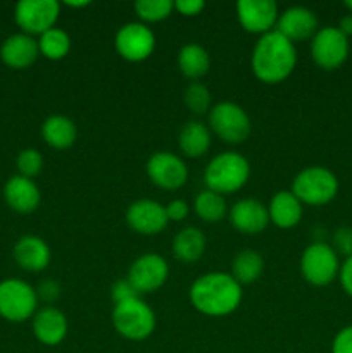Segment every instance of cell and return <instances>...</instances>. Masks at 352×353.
<instances>
[{
	"instance_id": "obj_1",
	"label": "cell",
	"mask_w": 352,
	"mask_h": 353,
	"mask_svg": "<svg viewBox=\"0 0 352 353\" xmlns=\"http://www.w3.org/2000/svg\"><path fill=\"white\" fill-rule=\"evenodd\" d=\"M252 71L259 81L276 85L289 78L297 64V50L293 41L273 30L262 34L252 50Z\"/></svg>"
},
{
	"instance_id": "obj_2",
	"label": "cell",
	"mask_w": 352,
	"mask_h": 353,
	"mask_svg": "<svg viewBox=\"0 0 352 353\" xmlns=\"http://www.w3.org/2000/svg\"><path fill=\"white\" fill-rule=\"evenodd\" d=\"M242 286L228 272H209L193 281L190 302L200 314L224 317L235 312L242 302Z\"/></svg>"
},
{
	"instance_id": "obj_3",
	"label": "cell",
	"mask_w": 352,
	"mask_h": 353,
	"mask_svg": "<svg viewBox=\"0 0 352 353\" xmlns=\"http://www.w3.org/2000/svg\"><path fill=\"white\" fill-rule=\"evenodd\" d=\"M251 176V164L247 159L235 152H224L216 155L207 164L204 179L207 190L216 192L219 195H228L244 188Z\"/></svg>"
},
{
	"instance_id": "obj_4",
	"label": "cell",
	"mask_w": 352,
	"mask_h": 353,
	"mask_svg": "<svg viewBox=\"0 0 352 353\" xmlns=\"http://www.w3.org/2000/svg\"><path fill=\"white\" fill-rule=\"evenodd\" d=\"M113 324L114 330L126 340L141 341L154 333L155 314L148 303L138 296L114 305Z\"/></svg>"
},
{
	"instance_id": "obj_5",
	"label": "cell",
	"mask_w": 352,
	"mask_h": 353,
	"mask_svg": "<svg viewBox=\"0 0 352 353\" xmlns=\"http://www.w3.org/2000/svg\"><path fill=\"white\" fill-rule=\"evenodd\" d=\"M337 176L321 165L302 169L292 183V193L307 205H324L337 196Z\"/></svg>"
},
{
	"instance_id": "obj_6",
	"label": "cell",
	"mask_w": 352,
	"mask_h": 353,
	"mask_svg": "<svg viewBox=\"0 0 352 353\" xmlns=\"http://www.w3.org/2000/svg\"><path fill=\"white\" fill-rule=\"evenodd\" d=\"M209 128L223 141L237 145L247 140L251 134V119L238 103L219 102L211 107Z\"/></svg>"
},
{
	"instance_id": "obj_7",
	"label": "cell",
	"mask_w": 352,
	"mask_h": 353,
	"mask_svg": "<svg viewBox=\"0 0 352 353\" xmlns=\"http://www.w3.org/2000/svg\"><path fill=\"white\" fill-rule=\"evenodd\" d=\"M340 271L338 255L330 245L314 241L304 250L300 257V272L304 279L314 286H326L333 281Z\"/></svg>"
},
{
	"instance_id": "obj_8",
	"label": "cell",
	"mask_w": 352,
	"mask_h": 353,
	"mask_svg": "<svg viewBox=\"0 0 352 353\" xmlns=\"http://www.w3.org/2000/svg\"><path fill=\"white\" fill-rule=\"evenodd\" d=\"M37 290L21 279L0 283V316L12 323H23L37 310Z\"/></svg>"
},
{
	"instance_id": "obj_9",
	"label": "cell",
	"mask_w": 352,
	"mask_h": 353,
	"mask_svg": "<svg viewBox=\"0 0 352 353\" xmlns=\"http://www.w3.org/2000/svg\"><path fill=\"white\" fill-rule=\"evenodd\" d=\"M311 55L321 69L333 71L347 61L349 38L335 26L321 28L313 37Z\"/></svg>"
},
{
	"instance_id": "obj_10",
	"label": "cell",
	"mask_w": 352,
	"mask_h": 353,
	"mask_svg": "<svg viewBox=\"0 0 352 353\" xmlns=\"http://www.w3.org/2000/svg\"><path fill=\"white\" fill-rule=\"evenodd\" d=\"M117 54L128 62H141L152 55L155 48V37L144 23H126L119 28L114 38Z\"/></svg>"
},
{
	"instance_id": "obj_11",
	"label": "cell",
	"mask_w": 352,
	"mask_h": 353,
	"mask_svg": "<svg viewBox=\"0 0 352 353\" xmlns=\"http://www.w3.org/2000/svg\"><path fill=\"white\" fill-rule=\"evenodd\" d=\"M61 14L57 0H21L16 6V23L26 34H43L52 30Z\"/></svg>"
},
{
	"instance_id": "obj_12",
	"label": "cell",
	"mask_w": 352,
	"mask_h": 353,
	"mask_svg": "<svg viewBox=\"0 0 352 353\" xmlns=\"http://www.w3.org/2000/svg\"><path fill=\"white\" fill-rule=\"evenodd\" d=\"M147 174L162 190H178L188 179V168L171 152H155L147 161Z\"/></svg>"
},
{
	"instance_id": "obj_13",
	"label": "cell",
	"mask_w": 352,
	"mask_h": 353,
	"mask_svg": "<svg viewBox=\"0 0 352 353\" xmlns=\"http://www.w3.org/2000/svg\"><path fill=\"white\" fill-rule=\"evenodd\" d=\"M169 276V265L161 255L145 254L131 264L128 279L140 293H152L161 288Z\"/></svg>"
},
{
	"instance_id": "obj_14",
	"label": "cell",
	"mask_w": 352,
	"mask_h": 353,
	"mask_svg": "<svg viewBox=\"0 0 352 353\" xmlns=\"http://www.w3.org/2000/svg\"><path fill=\"white\" fill-rule=\"evenodd\" d=\"M237 16L242 28L248 33L266 34L278 23V6L273 0H240Z\"/></svg>"
},
{
	"instance_id": "obj_15",
	"label": "cell",
	"mask_w": 352,
	"mask_h": 353,
	"mask_svg": "<svg viewBox=\"0 0 352 353\" xmlns=\"http://www.w3.org/2000/svg\"><path fill=\"white\" fill-rule=\"evenodd\" d=\"M126 223L137 233L152 236L166 230L169 219L166 216V207H162L155 200L141 199L128 207Z\"/></svg>"
},
{
	"instance_id": "obj_16",
	"label": "cell",
	"mask_w": 352,
	"mask_h": 353,
	"mask_svg": "<svg viewBox=\"0 0 352 353\" xmlns=\"http://www.w3.org/2000/svg\"><path fill=\"white\" fill-rule=\"evenodd\" d=\"M276 31L289 38L290 41H300L311 38L317 31V17L311 9L302 6H293L283 10L278 16Z\"/></svg>"
},
{
	"instance_id": "obj_17",
	"label": "cell",
	"mask_w": 352,
	"mask_h": 353,
	"mask_svg": "<svg viewBox=\"0 0 352 353\" xmlns=\"http://www.w3.org/2000/svg\"><path fill=\"white\" fill-rule=\"evenodd\" d=\"M230 223L244 234H257L269 224L268 207L255 199L238 200L230 210Z\"/></svg>"
},
{
	"instance_id": "obj_18",
	"label": "cell",
	"mask_w": 352,
	"mask_h": 353,
	"mask_svg": "<svg viewBox=\"0 0 352 353\" xmlns=\"http://www.w3.org/2000/svg\"><path fill=\"white\" fill-rule=\"evenodd\" d=\"M33 333L40 343L55 347L68 334V319L55 307H43L33 317Z\"/></svg>"
},
{
	"instance_id": "obj_19",
	"label": "cell",
	"mask_w": 352,
	"mask_h": 353,
	"mask_svg": "<svg viewBox=\"0 0 352 353\" xmlns=\"http://www.w3.org/2000/svg\"><path fill=\"white\" fill-rule=\"evenodd\" d=\"M3 196L10 209L21 214H30L40 205V190L33 179L24 176H12L3 188Z\"/></svg>"
},
{
	"instance_id": "obj_20",
	"label": "cell",
	"mask_w": 352,
	"mask_h": 353,
	"mask_svg": "<svg viewBox=\"0 0 352 353\" xmlns=\"http://www.w3.org/2000/svg\"><path fill=\"white\" fill-rule=\"evenodd\" d=\"M38 54H40L38 41L26 33L12 34L3 41L0 48L2 61L14 69H24L31 65L37 61Z\"/></svg>"
},
{
	"instance_id": "obj_21",
	"label": "cell",
	"mask_w": 352,
	"mask_h": 353,
	"mask_svg": "<svg viewBox=\"0 0 352 353\" xmlns=\"http://www.w3.org/2000/svg\"><path fill=\"white\" fill-rule=\"evenodd\" d=\"M50 248L41 238L28 234L23 236L14 247V259L23 269L31 272H40L50 264Z\"/></svg>"
},
{
	"instance_id": "obj_22",
	"label": "cell",
	"mask_w": 352,
	"mask_h": 353,
	"mask_svg": "<svg viewBox=\"0 0 352 353\" xmlns=\"http://www.w3.org/2000/svg\"><path fill=\"white\" fill-rule=\"evenodd\" d=\"M268 214L269 223L282 230H290L302 219V202L292 192L282 190L269 202Z\"/></svg>"
},
{
	"instance_id": "obj_23",
	"label": "cell",
	"mask_w": 352,
	"mask_h": 353,
	"mask_svg": "<svg viewBox=\"0 0 352 353\" xmlns=\"http://www.w3.org/2000/svg\"><path fill=\"white\" fill-rule=\"evenodd\" d=\"M178 145L186 157H202L211 147V130L200 121H190L179 131Z\"/></svg>"
},
{
	"instance_id": "obj_24",
	"label": "cell",
	"mask_w": 352,
	"mask_h": 353,
	"mask_svg": "<svg viewBox=\"0 0 352 353\" xmlns=\"http://www.w3.org/2000/svg\"><path fill=\"white\" fill-rule=\"evenodd\" d=\"M206 252V236L199 228H185L173 240V255L179 262L192 264L197 262Z\"/></svg>"
},
{
	"instance_id": "obj_25",
	"label": "cell",
	"mask_w": 352,
	"mask_h": 353,
	"mask_svg": "<svg viewBox=\"0 0 352 353\" xmlns=\"http://www.w3.org/2000/svg\"><path fill=\"white\" fill-rule=\"evenodd\" d=\"M41 134L52 148L64 150L75 143L76 138H78V130L69 117L50 116L45 119L43 126H41Z\"/></svg>"
},
{
	"instance_id": "obj_26",
	"label": "cell",
	"mask_w": 352,
	"mask_h": 353,
	"mask_svg": "<svg viewBox=\"0 0 352 353\" xmlns=\"http://www.w3.org/2000/svg\"><path fill=\"white\" fill-rule=\"evenodd\" d=\"M178 68L188 79H199L207 74L211 59L206 48L199 43H186L178 52Z\"/></svg>"
},
{
	"instance_id": "obj_27",
	"label": "cell",
	"mask_w": 352,
	"mask_h": 353,
	"mask_svg": "<svg viewBox=\"0 0 352 353\" xmlns=\"http://www.w3.org/2000/svg\"><path fill=\"white\" fill-rule=\"evenodd\" d=\"M264 269V261L255 250H242L235 255L231 264V276L238 285H251L257 281Z\"/></svg>"
},
{
	"instance_id": "obj_28",
	"label": "cell",
	"mask_w": 352,
	"mask_h": 353,
	"mask_svg": "<svg viewBox=\"0 0 352 353\" xmlns=\"http://www.w3.org/2000/svg\"><path fill=\"white\" fill-rule=\"evenodd\" d=\"M38 48H40V54L50 59V61H61V59H64L69 54L71 38H69V34L64 30L54 26L52 30L40 34Z\"/></svg>"
},
{
	"instance_id": "obj_29",
	"label": "cell",
	"mask_w": 352,
	"mask_h": 353,
	"mask_svg": "<svg viewBox=\"0 0 352 353\" xmlns=\"http://www.w3.org/2000/svg\"><path fill=\"white\" fill-rule=\"evenodd\" d=\"M193 207H195L197 216L206 223H217L226 216V202H224L223 195L211 192V190L200 192L193 202Z\"/></svg>"
},
{
	"instance_id": "obj_30",
	"label": "cell",
	"mask_w": 352,
	"mask_h": 353,
	"mask_svg": "<svg viewBox=\"0 0 352 353\" xmlns=\"http://www.w3.org/2000/svg\"><path fill=\"white\" fill-rule=\"evenodd\" d=\"M135 12L145 23H159L171 16L175 2L171 0H138L135 2Z\"/></svg>"
},
{
	"instance_id": "obj_31",
	"label": "cell",
	"mask_w": 352,
	"mask_h": 353,
	"mask_svg": "<svg viewBox=\"0 0 352 353\" xmlns=\"http://www.w3.org/2000/svg\"><path fill=\"white\" fill-rule=\"evenodd\" d=\"M185 105L192 110L193 114H207L211 110V93L202 83H190L185 90Z\"/></svg>"
},
{
	"instance_id": "obj_32",
	"label": "cell",
	"mask_w": 352,
	"mask_h": 353,
	"mask_svg": "<svg viewBox=\"0 0 352 353\" xmlns=\"http://www.w3.org/2000/svg\"><path fill=\"white\" fill-rule=\"evenodd\" d=\"M41 168H43V157L35 148H26L17 155V169L24 178L31 179L33 176L40 174Z\"/></svg>"
},
{
	"instance_id": "obj_33",
	"label": "cell",
	"mask_w": 352,
	"mask_h": 353,
	"mask_svg": "<svg viewBox=\"0 0 352 353\" xmlns=\"http://www.w3.org/2000/svg\"><path fill=\"white\" fill-rule=\"evenodd\" d=\"M335 252L345 255V259L352 255V228L344 226L338 228L333 234V245H331Z\"/></svg>"
},
{
	"instance_id": "obj_34",
	"label": "cell",
	"mask_w": 352,
	"mask_h": 353,
	"mask_svg": "<svg viewBox=\"0 0 352 353\" xmlns=\"http://www.w3.org/2000/svg\"><path fill=\"white\" fill-rule=\"evenodd\" d=\"M140 293L137 292L133 285H131L130 279H119V281L114 283L113 286V300L114 303H121V302H126V300L131 299H138Z\"/></svg>"
},
{
	"instance_id": "obj_35",
	"label": "cell",
	"mask_w": 352,
	"mask_h": 353,
	"mask_svg": "<svg viewBox=\"0 0 352 353\" xmlns=\"http://www.w3.org/2000/svg\"><path fill=\"white\" fill-rule=\"evenodd\" d=\"M331 353H352V326L338 331L331 343Z\"/></svg>"
},
{
	"instance_id": "obj_36",
	"label": "cell",
	"mask_w": 352,
	"mask_h": 353,
	"mask_svg": "<svg viewBox=\"0 0 352 353\" xmlns=\"http://www.w3.org/2000/svg\"><path fill=\"white\" fill-rule=\"evenodd\" d=\"M37 296H40L41 300H45L47 303L55 302V300L61 296V286L57 281H52V279H45L38 285L37 288Z\"/></svg>"
},
{
	"instance_id": "obj_37",
	"label": "cell",
	"mask_w": 352,
	"mask_h": 353,
	"mask_svg": "<svg viewBox=\"0 0 352 353\" xmlns=\"http://www.w3.org/2000/svg\"><path fill=\"white\" fill-rule=\"evenodd\" d=\"M188 212H190V207L185 200L176 199V200H171V202L166 205V216H168L169 221H176V223H178V221L186 219Z\"/></svg>"
},
{
	"instance_id": "obj_38",
	"label": "cell",
	"mask_w": 352,
	"mask_h": 353,
	"mask_svg": "<svg viewBox=\"0 0 352 353\" xmlns=\"http://www.w3.org/2000/svg\"><path fill=\"white\" fill-rule=\"evenodd\" d=\"M206 3L202 0H176L175 9L178 10L182 16H197L202 12Z\"/></svg>"
},
{
	"instance_id": "obj_39",
	"label": "cell",
	"mask_w": 352,
	"mask_h": 353,
	"mask_svg": "<svg viewBox=\"0 0 352 353\" xmlns=\"http://www.w3.org/2000/svg\"><path fill=\"white\" fill-rule=\"evenodd\" d=\"M338 278H340V285L347 295L352 296V255L344 261L338 271Z\"/></svg>"
},
{
	"instance_id": "obj_40",
	"label": "cell",
	"mask_w": 352,
	"mask_h": 353,
	"mask_svg": "<svg viewBox=\"0 0 352 353\" xmlns=\"http://www.w3.org/2000/svg\"><path fill=\"white\" fill-rule=\"evenodd\" d=\"M338 30L345 34V37H351L352 34V14H347L340 19V24H338Z\"/></svg>"
},
{
	"instance_id": "obj_41",
	"label": "cell",
	"mask_w": 352,
	"mask_h": 353,
	"mask_svg": "<svg viewBox=\"0 0 352 353\" xmlns=\"http://www.w3.org/2000/svg\"><path fill=\"white\" fill-rule=\"evenodd\" d=\"M66 6H69V7H78V9H81V7H86V6H90V2H66Z\"/></svg>"
},
{
	"instance_id": "obj_42",
	"label": "cell",
	"mask_w": 352,
	"mask_h": 353,
	"mask_svg": "<svg viewBox=\"0 0 352 353\" xmlns=\"http://www.w3.org/2000/svg\"><path fill=\"white\" fill-rule=\"evenodd\" d=\"M345 7H347V9L351 10V14H352V0H347V2H345Z\"/></svg>"
}]
</instances>
